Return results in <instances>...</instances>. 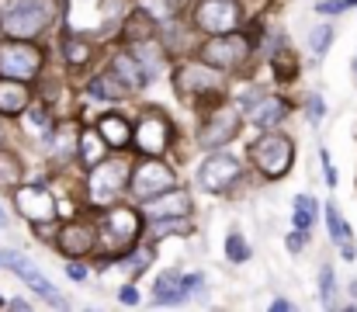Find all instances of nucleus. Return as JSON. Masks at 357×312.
<instances>
[{
  "label": "nucleus",
  "instance_id": "34",
  "mask_svg": "<svg viewBox=\"0 0 357 312\" xmlns=\"http://www.w3.org/2000/svg\"><path fill=\"white\" fill-rule=\"evenodd\" d=\"M319 160H323V170H326V184H330V188H337V167H333L330 153L323 149V153H319Z\"/></svg>",
  "mask_w": 357,
  "mask_h": 312
},
{
  "label": "nucleus",
  "instance_id": "11",
  "mask_svg": "<svg viewBox=\"0 0 357 312\" xmlns=\"http://www.w3.org/2000/svg\"><path fill=\"white\" fill-rule=\"evenodd\" d=\"M0 264H7V267H10V271H14L28 288H31V292H38V299H42V302H49V306H56V309H66V299L56 292V285H52V281H45V278H42V271H38L28 257H21V253L7 250V253H0Z\"/></svg>",
  "mask_w": 357,
  "mask_h": 312
},
{
  "label": "nucleus",
  "instance_id": "14",
  "mask_svg": "<svg viewBox=\"0 0 357 312\" xmlns=\"http://www.w3.org/2000/svg\"><path fill=\"white\" fill-rule=\"evenodd\" d=\"M14 202H17V211L28 218V222H52L56 218V198L49 195V188L42 184H24L14 191Z\"/></svg>",
  "mask_w": 357,
  "mask_h": 312
},
{
  "label": "nucleus",
  "instance_id": "17",
  "mask_svg": "<svg viewBox=\"0 0 357 312\" xmlns=\"http://www.w3.org/2000/svg\"><path fill=\"white\" fill-rule=\"evenodd\" d=\"M56 243H59V250L66 253V257H84V253H91V246H94V229L87 225V222H70V225H63L59 229V236H56Z\"/></svg>",
  "mask_w": 357,
  "mask_h": 312
},
{
  "label": "nucleus",
  "instance_id": "19",
  "mask_svg": "<svg viewBox=\"0 0 357 312\" xmlns=\"http://www.w3.org/2000/svg\"><path fill=\"white\" fill-rule=\"evenodd\" d=\"M28 87L24 80H10V77H0V114H21L28 107Z\"/></svg>",
  "mask_w": 357,
  "mask_h": 312
},
{
  "label": "nucleus",
  "instance_id": "27",
  "mask_svg": "<svg viewBox=\"0 0 357 312\" xmlns=\"http://www.w3.org/2000/svg\"><path fill=\"white\" fill-rule=\"evenodd\" d=\"M17 181H21V160L0 149V184H17Z\"/></svg>",
  "mask_w": 357,
  "mask_h": 312
},
{
  "label": "nucleus",
  "instance_id": "16",
  "mask_svg": "<svg viewBox=\"0 0 357 312\" xmlns=\"http://www.w3.org/2000/svg\"><path fill=\"white\" fill-rule=\"evenodd\" d=\"M115 80H119L125 91H142L146 84H149V73H146V66L135 59V52H119L115 59H112V70H108Z\"/></svg>",
  "mask_w": 357,
  "mask_h": 312
},
{
  "label": "nucleus",
  "instance_id": "33",
  "mask_svg": "<svg viewBox=\"0 0 357 312\" xmlns=\"http://www.w3.org/2000/svg\"><path fill=\"white\" fill-rule=\"evenodd\" d=\"M305 243H309V229H295V232H288V236H284L288 253H302V250H305Z\"/></svg>",
  "mask_w": 357,
  "mask_h": 312
},
{
  "label": "nucleus",
  "instance_id": "35",
  "mask_svg": "<svg viewBox=\"0 0 357 312\" xmlns=\"http://www.w3.org/2000/svg\"><path fill=\"white\" fill-rule=\"evenodd\" d=\"M119 299H121V306H135L139 302V292H135V285H125L119 292Z\"/></svg>",
  "mask_w": 357,
  "mask_h": 312
},
{
  "label": "nucleus",
  "instance_id": "4",
  "mask_svg": "<svg viewBox=\"0 0 357 312\" xmlns=\"http://www.w3.org/2000/svg\"><path fill=\"white\" fill-rule=\"evenodd\" d=\"M128 177H132L128 160L105 156L101 163H94V167H91V181H87L91 202H94V205H112L121 191H128Z\"/></svg>",
  "mask_w": 357,
  "mask_h": 312
},
{
  "label": "nucleus",
  "instance_id": "1",
  "mask_svg": "<svg viewBox=\"0 0 357 312\" xmlns=\"http://www.w3.org/2000/svg\"><path fill=\"white\" fill-rule=\"evenodd\" d=\"M56 21V0H10L3 28L14 38H35Z\"/></svg>",
  "mask_w": 357,
  "mask_h": 312
},
{
  "label": "nucleus",
  "instance_id": "15",
  "mask_svg": "<svg viewBox=\"0 0 357 312\" xmlns=\"http://www.w3.org/2000/svg\"><path fill=\"white\" fill-rule=\"evenodd\" d=\"M142 211H146L149 218L188 215V211H191V195H188V191H181V188H167V191H160V195L146 198V202H142Z\"/></svg>",
  "mask_w": 357,
  "mask_h": 312
},
{
  "label": "nucleus",
  "instance_id": "42",
  "mask_svg": "<svg viewBox=\"0 0 357 312\" xmlns=\"http://www.w3.org/2000/svg\"><path fill=\"white\" fill-rule=\"evenodd\" d=\"M351 70H354V77H357V56H354V63H351Z\"/></svg>",
  "mask_w": 357,
  "mask_h": 312
},
{
  "label": "nucleus",
  "instance_id": "28",
  "mask_svg": "<svg viewBox=\"0 0 357 312\" xmlns=\"http://www.w3.org/2000/svg\"><path fill=\"white\" fill-rule=\"evenodd\" d=\"M333 292H337L333 264H323V267H319V299H323V306H333Z\"/></svg>",
  "mask_w": 357,
  "mask_h": 312
},
{
  "label": "nucleus",
  "instance_id": "32",
  "mask_svg": "<svg viewBox=\"0 0 357 312\" xmlns=\"http://www.w3.org/2000/svg\"><path fill=\"white\" fill-rule=\"evenodd\" d=\"M271 63H274V70H278V73H281V77H291V73H295V70H298V63H295V59H291V56H288V49H278V52H274V59H271Z\"/></svg>",
  "mask_w": 357,
  "mask_h": 312
},
{
  "label": "nucleus",
  "instance_id": "3",
  "mask_svg": "<svg viewBox=\"0 0 357 312\" xmlns=\"http://www.w3.org/2000/svg\"><path fill=\"white\" fill-rule=\"evenodd\" d=\"M139 232H142V215L135 208H112L101 218L98 239H101V246H105L108 257H119V253H128L135 246Z\"/></svg>",
  "mask_w": 357,
  "mask_h": 312
},
{
  "label": "nucleus",
  "instance_id": "22",
  "mask_svg": "<svg viewBox=\"0 0 357 312\" xmlns=\"http://www.w3.org/2000/svg\"><path fill=\"white\" fill-rule=\"evenodd\" d=\"M326 225H330V239L340 246L344 260H354L357 246L351 243V229H347V222H344V215H340V208L337 205H326Z\"/></svg>",
  "mask_w": 357,
  "mask_h": 312
},
{
  "label": "nucleus",
  "instance_id": "43",
  "mask_svg": "<svg viewBox=\"0 0 357 312\" xmlns=\"http://www.w3.org/2000/svg\"><path fill=\"white\" fill-rule=\"evenodd\" d=\"M347 3H357V0H347Z\"/></svg>",
  "mask_w": 357,
  "mask_h": 312
},
{
  "label": "nucleus",
  "instance_id": "5",
  "mask_svg": "<svg viewBox=\"0 0 357 312\" xmlns=\"http://www.w3.org/2000/svg\"><path fill=\"white\" fill-rule=\"evenodd\" d=\"M222 70H215V66H208V63H184L181 70H177V77H174V87H177V94L188 101H202V98H212V101H219L222 98V77H219Z\"/></svg>",
  "mask_w": 357,
  "mask_h": 312
},
{
  "label": "nucleus",
  "instance_id": "23",
  "mask_svg": "<svg viewBox=\"0 0 357 312\" xmlns=\"http://www.w3.org/2000/svg\"><path fill=\"white\" fill-rule=\"evenodd\" d=\"M98 132L105 135V142H108L112 149H125V146L132 142V125H128L121 114H105V118L98 121Z\"/></svg>",
  "mask_w": 357,
  "mask_h": 312
},
{
  "label": "nucleus",
  "instance_id": "12",
  "mask_svg": "<svg viewBox=\"0 0 357 312\" xmlns=\"http://www.w3.org/2000/svg\"><path fill=\"white\" fill-rule=\"evenodd\" d=\"M239 3L236 0H202L195 10V24L208 35H226L239 28Z\"/></svg>",
  "mask_w": 357,
  "mask_h": 312
},
{
  "label": "nucleus",
  "instance_id": "30",
  "mask_svg": "<svg viewBox=\"0 0 357 312\" xmlns=\"http://www.w3.org/2000/svg\"><path fill=\"white\" fill-rule=\"evenodd\" d=\"M330 45H333V28H330V24H319V28H312V35H309V49H312L316 56H323Z\"/></svg>",
  "mask_w": 357,
  "mask_h": 312
},
{
  "label": "nucleus",
  "instance_id": "31",
  "mask_svg": "<svg viewBox=\"0 0 357 312\" xmlns=\"http://www.w3.org/2000/svg\"><path fill=\"white\" fill-rule=\"evenodd\" d=\"M149 260H153V253H149V250H135V253L125 260V271H128L132 278H139V274L149 267Z\"/></svg>",
  "mask_w": 357,
  "mask_h": 312
},
{
  "label": "nucleus",
  "instance_id": "20",
  "mask_svg": "<svg viewBox=\"0 0 357 312\" xmlns=\"http://www.w3.org/2000/svg\"><path fill=\"white\" fill-rule=\"evenodd\" d=\"M108 156V142H105V135L98 132V125H87L84 132H80V163L91 170L94 163H101Z\"/></svg>",
  "mask_w": 357,
  "mask_h": 312
},
{
  "label": "nucleus",
  "instance_id": "26",
  "mask_svg": "<svg viewBox=\"0 0 357 312\" xmlns=\"http://www.w3.org/2000/svg\"><path fill=\"white\" fill-rule=\"evenodd\" d=\"M63 52H66V63H70V66L91 63V45H87L84 38H66V42H63Z\"/></svg>",
  "mask_w": 357,
  "mask_h": 312
},
{
  "label": "nucleus",
  "instance_id": "38",
  "mask_svg": "<svg viewBox=\"0 0 357 312\" xmlns=\"http://www.w3.org/2000/svg\"><path fill=\"white\" fill-rule=\"evenodd\" d=\"M319 10L323 14H337V10H344V3L340 0H330V3H319Z\"/></svg>",
  "mask_w": 357,
  "mask_h": 312
},
{
  "label": "nucleus",
  "instance_id": "39",
  "mask_svg": "<svg viewBox=\"0 0 357 312\" xmlns=\"http://www.w3.org/2000/svg\"><path fill=\"white\" fill-rule=\"evenodd\" d=\"M271 309L274 312H288L291 309V302H288V299H274V302H271Z\"/></svg>",
  "mask_w": 357,
  "mask_h": 312
},
{
  "label": "nucleus",
  "instance_id": "6",
  "mask_svg": "<svg viewBox=\"0 0 357 312\" xmlns=\"http://www.w3.org/2000/svg\"><path fill=\"white\" fill-rule=\"evenodd\" d=\"M42 49L31 45L28 38H14V42H0V77L10 80H35L42 70Z\"/></svg>",
  "mask_w": 357,
  "mask_h": 312
},
{
  "label": "nucleus",
  "instance_id": "40",
  "mask_svg": "<svg viewBox=\"0 0 357 312\" xmlns=\"http://www.w3.org/2000/svg\"><path fill=\"white\" fill-rule=\"evenodd\" d=\"M351 299H354V302H357V278H354V281H351Z\"/></svg>",
  "mask_w": 357,
  "mask_h": 312
},
{
  "label": "nucleus",
  "instance_id": "9",
  "mask_svg": "<svg viewBox=\"0 0 357 312\" xmlns=\"http://www.w3.org/2000/svg\"><path fill=\"white\" fill-rule=\"evenodd\" d=\"M174 139L170 118L163 111H146L139 118V125L132 128V146L139 149V156H160Z\"/></svg>",
  "mask_w": 357,
  "mask_h": 312
},
{
  "label": "nucleus",
  "instance_id": "37",
  "mask_svg": "<svg viewBox=\"0 0 357 312\" xmlns=\"http://www.w3.org/2000/svg\"><path fill=\"white\" fill-rule=\"evenodd\" d=\"M66 274H70L73 281H84V278H87V267H84V264H70V267H66Z\"/></svg>",
  "mask_w": 357,
  "mask_h": 312
},
{
  "label": "nucleus",
  "instance_id": "41",
  "mask_svg": "<svg viewBox=\"0 0 357 312\" xmlns=\"http://www.w3.org/2000/svg\"><path fill=\"white\" fill-rule=\"evenodd\" d=\"M0 225H7V215H3V211H0Z\"/></svg>",
  "mask_w": 357,
  "mask_h": 312
},
{
  "label": "nucleus",
  "instance_id": "2",
  "mask_svg": "<svg viewBox=\"0 0 357 312\" xmlns=\"http://www.w3.org/2000/svg\"><path fill=\"white\" fill-rule=\"evenodd\" d=\"M250 156H253V163H257V170H260L264 177L278 181V177H284V174L291 170V163H295V142H291L284 132L267 128V132L253 142Z\"/></svg>",
  "mask_w": 357,
  "mask_h": 312
},
{
  "label": "nucleus",
  "instance_id": "8",
  "mask_svg": "<svg viewBox=\"0 0 357 312\" xmlns=\"http://www.w3.org/2000/svg\"><path fill=\"white\" fill-rule=\"evenodd\" d=\"M250 45H253V42H250L246 35H236V31L212 35V42H205V45H202V59H205L208 66L222 70V73H233V70H239V66L246 63Z\"/></svg>",
  "mask_w": 357,
  "mask_h": 312
},
{
  "label": "nucleus",
  "instance_id": "25",
  "mask_svg": "<svg viewBox=\"0 0 357 312\" xmlns=\"http://www.w3.org/2000/svg\"><path fill=\"white\" fill-rule=\"evenodd\" d=\"M291 222H295V229H312V222H316V202H312L309 195H298V198H295Z\"/></svg>",
  "mask_w": 357,
  "mask_h": 312
},
{
  "label": "nucleus",
  "instance_id": "29",
  "mask_svg": "<svg viewBox=\"0 0 357 312\" xmlns=\"http://www.w3.org/2000/svg\"><path fill=\"white\" fill-rule=\"evenodd\" d=\"M226 257L233 260V264H243V260H250V243L239 236V232H229L226 236Z\"/></svg>",
  "mask_w": 357,
  "mask_h": 312
},
{
  "label": "nucleus",
  "instance_id": "13",
  "mask_svg": "<svg viewBox=\"0 0 357 312\" xmlns=\"http://www.w3.org/2000/svg\"><path fill=\"white\" fill-rule=\"evenodd\" d=\"M239 170H243V163H239L236 156H229V153H212V156L202 163L198 181H202L205 191L222 195V191L233 188V181H239Z\"/></svg>",
  "mask_w": 357,
  "mask_h": 312
},
{
  "label": "nucleus",
  "instance_id": "24",
  "mask_svg": "<svg viewBox=\"0 0 357 312\" xmlns=\"http://www.w3.org/2000/svg\"><path fill=\"white\" fill-rule=\"evenodd\" d=\"M87 94H91V98H98V101H125V94H128V91L121 87L112 73H101V77H94V80H91Z\"/></svg>",
  "mask_w": 357,
  "mask_h": 312
},
{
  "label": "nucleus",
  "instance_id": "21",
  "mask_svg": "<svg viewBox=\"0 0 357 312\" xmlns=\"http://www.w3.org/2000/svg\"><path fill=\"white\" fill-rule=\"evenodd\" d=\"M284 114H288V104L281 101V98H274V94L260 98V101L250 107V118H253L257 128H271V125H278Z\"/></svg>",
  "mask_w": 357,
  "mask_h": 312
},
{
  "label": "nucleus",
  "instance_id": "10",
  "mask_svg": "<svg viewBox=\"0 0 357 312\" xmlns=\"http://www.w3.org/2000/svg\"><path fill=\"white\" fill-rule=\"evenodd\" d=\"M239 121H243V114H239L236 104L215 101V111L205 118V125H202V132H198L202 146H205V149H222L239 132Z\"/></svg>",
  "mask_w": 357,
  "mask_h": 312
},
{
  "label": "nucleus",
  "instance_id": "18",
  "mask_svg": "<svg viewBox=\"0 0 357 312\" xmlns=\"http://www.w3.org/2000/svg\"><path fill=\"white\" fill-rule=\"evenodd\" d=\"M184 274L181 271H163L160 278H156V285H153V302L156 306H177V302H184Z\"/></svg>",
  "mask_w": 357,
  "mask_h": 312
},
{
  "label": "nucleus",
  "instance_id": "36",
  "mask_svg": "<svg viewBox=\"0 0 357 312\" xmlns=\"http://www.w3.org/2000/svg\"><path fill=\"white\" fill-rule=\"evenodd\" d=\"M309 114H312V121H319V118H323V114H326V107H323V101H319V98H316V94H312V98H309Z\"/></svg>",
  "mask_w": 357,
  "mask_h": 312
},
{
  "label": "nucleus",
  "instance_id": "7",
  "mask_svg": "<svg viewBox=\"0 0 357 312\" xmlns=\"http://www.w3.org/2000/svg\"><path fill=\"white\" fill-rule=\"evenodd\" d=\"M174 170L167 163H160V156H142L135 167H132V177H128V191L135 202H146L167 188H174Z\"/></svg>",
  "mask_w": 357,
  "mask_h": 312
}]
</instances>
